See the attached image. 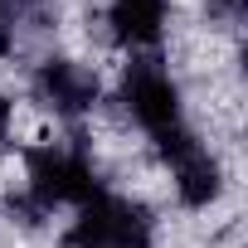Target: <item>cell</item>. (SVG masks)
<instances>
[{"label":"cell","mask_w":248,"mask_h":248,"mask_svg":"<svg viewBox=\"0 0 248 248\" xmlns=\"http://www.w3.org/2000/svg\"><path fill=\"white\" fill-rule=\"evenodd\" d=\"M25 166H30V200L44 214L54 204H88V200L102 195V180H97V170H93L83 146L44 141V146H30Z\"/></svg>","instance_id":"1"},{"label":"cell","mask_w":248,"mask_h":248,"mask_svg":"<svg viewBox=\"0 0 248 248\" xmlns=\"http://www.w3.org/2000/svg\"><path fill=\"white\" fill-rule=\"evenodd\" d=\"M63 248H151V214L137 200L97 195L63 233Z\"/></svg>","instance_id":"2"},{"label":"cell","mask_w":248,"mask_h":248,"mask_svg":"<svg viewBox=\"0 0 248 248\" xmlns=\"http://www.w3.org/2000/svg\"><path fill=\"white\" fill-rule=\"evenodd\" d=\"M122 102H127V112L141 122L156 141L185 127V122H180V93H175L170 73L161 68V59H137V63H127Z\"/></svg>","instance_id":"3"},{"label":"cell","mask_w":248,"mask_h":248,"mask_svg":"<svg viewBox=\"0 0 248 248\" xmlns=\"http://www.w3.org/2000/svg\"><path fill=\"white\" fill-rule=\"evenodd\" d=\"M161 146V156L170 161V170H175V190H180V200L185 204H209L214 195H219V161L180 127V132H170V137H161L156 141Z\"/></svg>","instance_id":"4"},{"label":"cell","mask_w":248,"mask_h":248,"mask_svg":"<svg viewBox=\"0 0 248 248\" xmlns=\"http://www.w3.org/2000/svg\"><path fill=\"white\" fill-rule=\"evenodd\" d=\"M34 93L59 112V117H78L97 102V73L73 63V59H49L34 73Z\"/></svg>","instance_id":"5"},{"label":"cell","mask_w":248,"mask_h":248,"mask_svg":"<svg viewBox=\"0 0 248 248\" xmlns=\"http://www.w3.org/2000/svg\"><path fill=\"white\" fill-rule=\"evenodd\" d=\"M166 25V0H112V34L122 44H156Z\"/></svg>","instance_id":"6"},{"label":"cell","mask_w":248,"mask_h":248,"mask_svg":"<svg viewBox=\"0 0 248 248\" xmlns=\"http://www.w3.org/2000/svg\"><path fill=\"white\" fill-rule=\"evenodd\" d=\"M10 49H15V25H10V15H0V59Z\"/></svg>","instance_id":"7"},{"label":"cell","mask_w":248,"mask_h":248,"mask_svg":"<svg viewBox=\"0 0 248 248\" xmlns=\"http://www.w3.org/2000/svg\"><path fill=\"white\" fill-rule=\"evenodd\" d=\"M209 5H214L219 15H238V10H243V0H209Z\"/></svg>","instance_id":"8"},{"label":"cell","mask_w":248,"mask_h":248,"mask_svg":"<svg viewBox=\"0 0 248 248\" xmlns=\"http://www.w3.org/2000/svg\"><path fill=\"white\" fill-rule=\"evenodd\" d=\"M5 127H10V102L0 97V137H5Z\"/></svg>","instance_id":"9"}]
</instances>
